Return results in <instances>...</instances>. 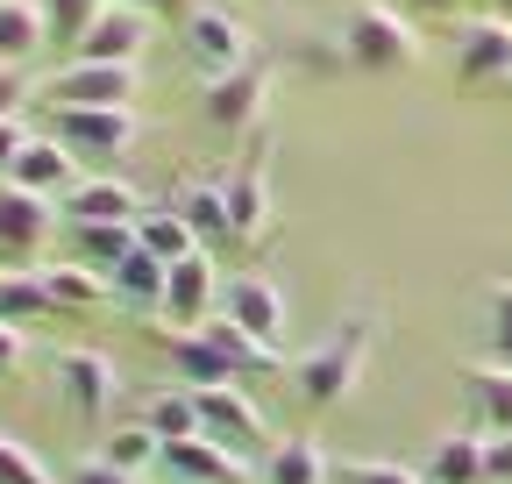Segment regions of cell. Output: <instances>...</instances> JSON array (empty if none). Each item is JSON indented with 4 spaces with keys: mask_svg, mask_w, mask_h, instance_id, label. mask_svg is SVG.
I'll return each instance as SVG.
<instances>
[{
    "mask_svg": "<svg viewBox=\"0 0 512 484\" xmlns=\"http://www.w3.org/2000/svg\"><path fill=\"white\" fill-rule=\"evenodd\" d=\"M370 335H377V321H370V314H356L349 328H335L320 349H306V356L292 363V392H299L306 406H342V399L363 385Z\"/></svg>",
    "mask_w": 512,
    "mask_h": 484,
    "instance_id": "obj_1",
    "label": "cell"
},
{
    "mask_svg": "<svg viewBox=\"0 0 512 484\" xmlns=\"http://www.w3.org/2000/svg\"><path fill=\"white\" fill-rule=\"evenodd\" d=\"M342 57L356 72H406L420 57V29L399 8H356L342 22Z\"/></svg>",
    "mask_w": 512,
    "mask_h": 484,
    "instance_id": "obj_2",
    "label": "cell"
},
{
    "mask_svg": "<svg viewBox=\"0 0 512 484\" xmlns=\"http://www.w3.org/2000/svg\"><path fill=\"white\" fill-rule=\"evenodd\" d=\"M221 314H228L249 342H264V349H278V342H285V328H292L285 292H278L264 271H235V278H221Z\"/></svg>",
    "mask_w": 512,
    "mask_h": 484,
    "instance_id": "obj_3",
    "label": "cell"
},
{
    "mask_svg": "<svg viewBox=\"0 0 512 484\" xmlns=\"http://www.w3.org/2000/svg\"><path fill=\"white\" fill-rule=\"evenodd\" d=\"M185 57L200 65V79H221L235 65H249V22L228 8H185Z\"/></svg>",
    "mask_w": 512,
    "mask_h": 484,
    "instance_id": "obj_4",
    "label": "cell"
},
{
    "mask_svg": "<svg viewBox=\"0 0 512 484\" xmlns=\"http://www.w3.org/2000/svg\"><path fill=\"white\" fill-rule=\"evenodd\" d=\"M50 129L72 157H121L136 143V107H50Z\"/></svg>",
    "mask_w": 512,
    "mask_h": 484,
    "instance_id": "obj_5",
    "label": "cell"
},
{
    "mask_svg": "<svg viewBox=\"0 0 512 484\" xmlns=\"http://www.w3.org/2000/svg\"><path fill=\"white\" fill-rule=\"evenodd\" d=\"M207 121L214 129H228V136H256V121H264V107H271V72L256 65H235V72H221V79H207Z\"/></svg>",
    "mask_w": 512,
    "mask_h": 484,
    "instance_id": "obj_6",
    "label": "cell"
},
{
    "mask_svg": "<svg viewBox=\"0 0 512 484\" xmlns=\"http://www.w3.org/2000/svg\"><path fill=\"white\" fill-rule=\"evenodd\" d=\"M164 314H171V328H164V335L207 328V321L221 314V271H214V257H207V250H192V257H178V264H171V278H164Z\"/></svg>",
    "mask_w": 512,
    "mask_h": 484,
    "instance_id": "obj_7",
    "label": "cell"
},
{
    "mask_svg": "<svg viewBox=\"0 0 512 484\" xmlns=\"http://www.w3.org/2000/svg\"><path fill=\"white\" fill-rule=\"evenodd\" d=\"M50 235H57V200L15 186V178H0V257H8V264H29Z\"/></svg>",
    "mask_w": 512,
    "mask_h": 484,
    "instance_id": "obj_8",
    "label": "cell"
},
{
    "mask_svg": "<svg viewBox=\"0 0 512 484\" xmlns=\"http://www.w3.org/2000/svg\"><path fill=\"white\" fill-rule=\"evenodd\" d=\"M57 392H64V406H72L79 420H107L114 399H121L114 356H100V349H64V356H57Z\"/></svg>",
    "mask_w": 512,
    "mask_h": 484,
    "instance_id": "obj_9",
    "label": "cell"
},
{
    "mask_svg": "<svg viewBox=\"0 0 512 484\" xmlns=\"http://www.w3.org/2000/svg\"><path fill=\"white\" fill-rule=\"evenodd\" d=\"M50 107H128L136 100V65H86L72 57L57 79H43Z\"/></svg>",
    "mask_w": 512,
    "mask_h": 484,
    "instance_id": "obj_10",
    "label": "cell"
},
{
    "mask_svg": "<svg viewBox=\"0 0 512 484\" xmlns=\"http://www.w3.org/2000/svg\"><path fill=\"white\" fill-rule=\"evenodd\" d=\"M456 79H463V86H498V79H512V22H498V15L456 22Z\"/></svg>",
    "mask_w": 512,
    "mask_h": 484,
    "instance_id": "obj_11",
    "label": "cell"
},
{
    "mask_svg": "<svg viewBox=\"0 0 512 484\" xmlns=\"http://www.w3.org/2000/svg\"><path fill=\"white\" fill-rule=\"evenodd\" d=\"M150 43V8H128V0H107L100 22L79 36L72 57H86V65H136Z\"/></svg>",
    "mask_w": 512,
    "mask_h": 484,
    "instance_id": "obj_12",
    "label": "cell"
},
{
    "mask_svg": "<svg viewBox=\"0 0 512 484\" xmlns=\"http://www.w3.org/2000/svg\"><path fill=\"white\" fill-rule=\"evenodd\" d=\"M164 477L171 484H249V463L228 449V442H214V435H185V442H164Z\"/></svg>",
    "mask_w": 512,
    "mask_h": 484,
    "instance_id": "obj_13",
    "label": "cell"
},
{
    "mask_svg": "<svg viewBox=\"0 0 512 484\" xmlns=\"http://www.w3.org/2000/svg\"><path fill=\"white\" fill-rule=\"evenodd\" d=\"M192 406H200V435L228 442L235 456H242V449H264V413H256L235 385H207V392H192Z\"/></svg>",
    "mask_w": 512,
    "mask_h": 484,
    "instance_id": "obj_14",
    "label": "cell"
},
{
    "mask_svg": "<svg viewBox=\"0 0 512 484\" xmlns=\"http://www.w3.org/2000/svg\"><path fill=\"white\" fill-rule=\"evenodd\" d=\"M249 164L228 178V221H235V250H249V242H264L271 228V178H264V136H249Z\"/></svg>",
    "mask_w": 512,
    "mask_h": 484,
    "instance_id": "obj_15",
    "label": "cell"
},
{
    "mask_svg": "<svg viewBox=\"0 0 512 484\" xmlns=\"http://www.w3.org/2000/svg\"><path fill=\"white\" fill-rule=\"evenodd\" d=\"M57 214L64 221H143V193L128 186V178H79L72 193L57 200Z\"/></svg>",
    "mask_w": 512,
    "mask_h": 484,
    "instance_id": "obj_16",
    "label": "cell"
},
{
    "mask_svg": "<svg viewBox=\"0 0 512 484\" xmlns=\"http://www.w3.org/2000/svg\"><path fill=\"white\" fill-rule=\"evenodd\" d=\"M15 186H29V193H43V200H64V193L79 186V157L64 150L57 136H29L22 157H15Z\"/></svg>",
    "mask_w": 512,
    "mask_h": 484,
    "instance_id": "obj_17",
    "label": "cell"
},
{
    "mask_svg": "<svg viewBox=\"0 0 512 484\" xmlns=\"http://www.w3.org/2000/svg\"><path fill=\"white\" fill-rule=\"evenodd\" d=\"M463 406L477 435H512V363H477L463 378Z\"/></svg>",
    "mask_w": 512,
    "mask_h": 484,
    "instance_id": "obj_18",
    "label": "cell"
},
{
    "mask_svg": "<svg viewBox=\"0 0 512 484\" xmlns=\"http://www.w3.org/2000/svg\"><path fill=\"white\" fill-rule=\"evenodd\" d=\"M178 214L192 221L200 250H235V221H228V178H200L178 193Z\"/></svg>",
    "mask_w": 512,
    "mask_h": 484,
    "instance_id": "obj_19",
    "label": "cell"
},
{
    "mask_svg": "<svg viewBox=\"0 0 512 484\" xmlns=\"http://www.w3.org/2000/svg\"><path fill=\"white\" fill-rule=\"evenodd\" d=\"M164 278H171V264H164V257H150L143 242H136V250H128V257L107 271L114 299H121V307H136V314H164Z\"/></svg>",
    "mask_w": 512,
    "mask_h": 484,
    "instance_id": "obj_20",
    "label": "cell"
},
{
    "mask_svg": "<svg viewBox=\"0 0 512 484\" xmlns=\"http://www.w3.org/2000/svg\"><path fill=\"white\" fill-rule=\"evenodd\" d=\"M171 363H178V378H185V392H207V385H235V363H228V349L207 335V328H185V335H171Z\"/></svg>",
    "mask_w": 512,
    "mask_h": 484,
    "instance_id": "obj_21",
    "label": "cell"
},
{
    "mask_svg": "<svg viewBox=\"0 0 512 484\" xmlns=\"http://www.w3.org/2000/svg\"><path fill=\"white\" fill-rule=\"evenodd\" d=\"M43 285H50V307H57V314H93V307H107V299H114L107 271H93V264H79V257L50 264Z\"/></svg>",
    "mask_w": 512,
    "mask_h": 484,
    "instance_id": "obj_22",
    "label": "cell"
},
{
    "mask_svg": "<svg viewBox=\"0 0 512 484\" xmlns=\"http://www.w3.org/2000/svg\"><path fill=\"white\" fill-rule=\"evenodd\" d=\"M43 43H50L43 0H0V65H29Z\"/></svg>",
    "mask_w": 512,
    "mask_h": 484,
    "instance_id": "obj_23",
    "label": "cell"
},
{
    "mask_svg": "<svg viewBox=\"0 0 512 484\" xmlns=\"http://www.w3.org/2000/svg\"><path fill=\"white\" fill-rule=\"evenodd\" d=\"M136 242H143L150 257H164V264H178V257H192V250H200V235H192V221L178 214V200H171V207H143Z\"/></svg>",
    "mask_w": 512,
    "mask_h": 484,
    "instance_id": "obj_24",
    "label": "cell"
},
{
    "mask_svg": "<svg viewBox=\"0 0 512 484\" xmlns=\"http://www.w3.org/2000/svg\"><path fill=\"white\" fill-rule=\"evenodd\" d=\"M420 477L427 484H484V435H441Z\"/></svg>",
    "mask_w": 512,
    "mask_h": 484,
    "instance_id": "obj_25",
    "label": "cell"
},
{
    "mask_svg": "<svg viewBox=\"0 0 512 484\" xmlns=\"http://www.w3.org/2000/svg\"><path fill=\"white\" fill-rule=\"evenodd\" d=\"M128 250H136V221H79L72 228V257L93 271H114Z\"/></svg>",
    "mask_w": 512,
    "mask_h": 484,
    "instance_id": "obj_26",
    "label": "cell"
},
{
    "mask_svg": "<svg viewBox=\"0 0 512 484\" xmlns=\"http://www.w3.org/2000/svg\"><path fill=\"white\" fill-rule=\"evenodd\" d=\"M264 484H328V456H320V442L292 435L264 456Z\"/></svg>",
    "mask_w": 512,
    "mask_h": 484,
    "instance_id": "obj_27",
    "label": "cell"
},
{
    "mask_svg": "<svg viewBox=\"0 0 512 484\" xmlns=\"http://www.w3.org/2000/svg\"><path fill=\"white\" fill-rule=\"evenodd\" d=\"M43 314H57L43 271H0V321L22 328V321H43Z\"/></svg>",
    "mask_w": 512,
    "mask_h": 484,
    "instance_id": "obj_28",
    "label": "cell"
},
{
    "mask_svg": "<svg viewBox=\"0 0 512 484\" xmlns=\"http://www.w3.org/2000/svg\"><path fill=\"white\" fill-rule=\"evenodd\" d=\"M143 428L157 442H185V435H200V406H192V392H150L143 399Z\"/></svg>",
    "mask_w": 512,
    "mask_h": 484,
    "instance_id": "obj_29",
    "label": "cell"
},
{
    "mask_svg": "<svg viewBox=\"0 0 512 484\" xmlns=\"http://www.w3.org/2000/svg\"><path fill=\"white\" fill-rule=\"evenodd\" d=\"M100 456H107L114 470H128V477H143V470L164 456V442L143 428V420H128V428H114V435H107V449H100Z\"/></svg>",
    "mask_w": 512,
    "mask_h": 484,
    "instance_id": "obj_30",
    "label": "cell"
},
{
    "mask_svg": "<svg viewBox=\"0 0 512 484\" xmlns=\"http://www.w3.org/2000/svg\"><path fill=\"white\" fill-rule=\"evenodd\" d=\"M100 8L107 0H43V22H50V43H72L79 50V36L100 22Z\"/></svg>",
    "mask_w": 512,
    "mask_h": 484,
    "instance_id": "obj_31",
    "label": "cell"
},
{
    "mask_svg": "<svg viewBox=\"0 0 512 484\" xmlns=\"http://www.w3.org/2000/svg\"><path fill=\"white\" fill-rule=\"evenodd\" d=\"M484 335H491V356L512 363V278H498L484 292Z\"/></svg>",
    "mask_w": 512,
    "mask_h": 484,
    "instance_id": "obj_32",
    "label": "cell"
},
{
    "mask_svg": "<svg viewBox=\"0 0 512 484\" xmlns=\"http://www.w3.org/2000/svg\"><path fill=\"white\" fill-rule=\"evenodd\" d=\"M0 484H50V470H43L15 435H0Z\"/></svg>",
    "mask_w": 512,
    "mask_h": 484,
    "instance_id": "obj_33",
    "label": "cell"
},
{
    "mask_svg": "<svg viewBox=\"0 0 512 484\" xmlns=\"http://www.w3.org/2000/svg\"><path fill=\"white\" fill-rule=\"evenodd\" d=\"M342 484H427L420 470H406V463H349L342 470Z\"/></svg>",
    "mask_w": 512,
    "mask_h": 484,
    "instance_id": "obj_34",
    "label": "cell"
},
{
    "mask_svg": "<svg viewBox=\"0 0 512 484\" xmlns=\"http://www.w3.org/2000/svg\"><path fill=\"white\" fill-rule=\"evenodd\" d=\"M22 107H29V79H22V65H0V121H22Z\"/></svg>",
    "mask_w": 512,
    "mask_h": 484,
    "instance_id": "obj_35",
    "label": "cell"
},
{
    "mask_svg": "<svg viewBox=\"0 0 512 484\" xmlns=\"http://www.w3.org/2000/svg\"><path fill=\"white\" fill-rule=\"evenodd\" d=\"M484 484H512V435H484Z\"/></svg>",
    "mask_w": 512,
    "mask_h": 484,
    "instance_id": "obj_36",
    "label": "cell"
},
{
    "mask_svg": "<svg viewBox=\"0 0 512 484\" xmlns=\"http://www.w3.org/2000/svg\"><path fill=\"white\" fill-rule=\"evenodd\" d=\"M72 484H136V477H128V470H114L107 456H86V463L72 470Z\"/></svg>",
    "mask_w": 512,
    "mask_h": 484,
    "instance_id": "obj_37",
    "label": "cell"
},
{
    "mask_svg": "<svg viewBox=\"0 0 512 484\" xmlns=\"http://www.w3.org/2000/svg\"><path fill=\"white\" fill-rule=\"evenodd\" d=\"M22 143H29V129H22V121H0V178H15V157H22Z\"/></svg>",
    "mask_w": 512,
    "mask_h": 484,
    "instance_id": "obj_38",
    "label": "cell"
},
{
    "mask_svg": "<svg viewBox=\"0 0 512 484\" xmlns=\"http://www.w3.org/2000/svg\"><path fill=\"white\" fill-rule=\"evenodd\" d=\"M22 328H8V321H0V378H8V371H22Z\"/></svg>",
    "mask_w": 512,
    "mask_h": 484,
    "instance_id": "obj_39",
    "label": "cell"
},
{
    "mask_svg": "<svg viewBox=\"0 0 512 484\" xmlns=\"http://www.w3.org/2000/svg\"><path fill=\"white\" fill-rule=\"evenodd\" d=\"M406 8H413V15H456L463 0H406Z\"/></svg>",
    "mask_w": 512,
    "mask_h": 484,
    "instance_id": "obj_40",
    "label": "cell"
},
{
    "mask_svg": "<svg viewBox=\"0 0 512 484\" xmlns=\"http://www.w3.org/2000/svg\"><path fill=\"white\" fill-rule=\"evenodd\" d=\"M128 8H150L157 15V8H178V0H128Z\"/></svg>",
    "mask_w": 512,
    "mask_h": 484,
    "instance_id": "obj_41",
    "label": "cell"
},
{
    "mask_svg": "<svg viewBox=\"0 0 512 484\" xmlns=\"http://www.w3.org/2000/svg\"><path fill=\"white\" fill-rule=\"evenodd\" d=\"M491 15H498V22H512V0H491Z\"/></svg>",
    "mask_w": 512,
    "mask_h": 484,
    "instance_id": "obj_42",
    "label": "cell"
}]
</instances>
